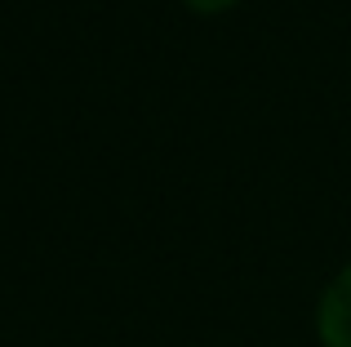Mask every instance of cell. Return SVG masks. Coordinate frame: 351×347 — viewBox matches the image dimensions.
Here are the masks:
<instances>
[{
  "label": "cell",
  "instance_id": "cell-1",
  "mask_svg": "<svg viewBox=\"0 0 351 347\" xmlns=\"http://www.w3.org/2000/svg\"><path fill=\"white\" fill-rule=\"evenodd\" d=\"M316 330L325 347H351V263L325 285L316 307Z\"/></svg>",
  "mask_w": 351,
  "mask_h": 347
},
{
  "label": "cell",
  "instance_id": "cell-2",
  "mask_svg": "<svg viewBox=\"0 0 351 347\" xmlns=\"http://www.w3.org/2000/svg\"><path fill=\"white\" fill-rule=\"evenodd\" d=\"M191 9H196V14H218V9H232L236 0H187Z\"/></svg>",
  "mask_w": 351,
  "mask_h": 347
}]
</instances>
